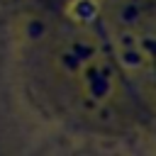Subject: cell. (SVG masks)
I'll return each instance as SVG.
<instances>
[{
  "instance_id": "1",
  "label": "cell",
  "mask_w": 156,
  "mask_h": 156,
  "mask_svg": "<svg viewBox=\"0 0 156 156\" xmlns=\"http://www.w3.org/2000/svg\"><path fill=\"white\" fill-rule=\"evenodd\" d=\"M61 85L80 93V107L90 115H100V107H122V90L112 80V66L105 49L78 34L58 49Z\"/></svg>"
}]
</instances>
